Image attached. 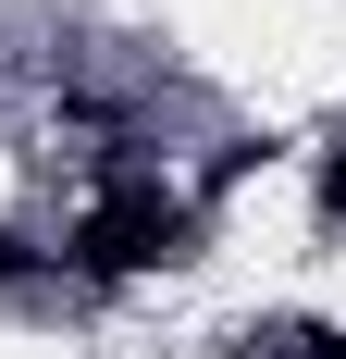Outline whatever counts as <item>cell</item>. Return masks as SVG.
I'll list each match as a JSON object with an SVG mask.
<instances>
[{"mask_svg": "<svg viewBox=\"0 0 346 359\" xmlns=\"http://www.w3.org/2000/svg\"><path fill=\"white\" fill-rule=\"evenodd\" d=\"M198 248V211L173 198V186H99V211L74 223V273H99V285H124V273H161V260Z\"/></svg>", "mask_w": 346, "mask_h": 359, "instance_id": "cell-1", "label": "cell"}, {"mask_svg": "<svg viewBox=\"0 0 346 359\" xmlns=\"http://www.w3.org/2000/svg\"><path fill=\"white\" fill-rule=\"evenodd\" d=\"M272 347H284V359H346V323H284Z\"/></svg>", "mask_w": 346, "mask_h": 359, "instance_id": "cell-2", "label": "cell"}, {"mask_svg": "<svg viewBox=\"0 0 346 359\" xmlns=\"http://www.w3.org/2000/svg\"><path fill=\"white\" fill-rule=\"evenodd\" d=\"M321 223H346V137H334V161H321Z\"/></svg>", "mask_w": 346, "mask_h": 359, "instance_id": "cell-3", "label": "cell"}, {"mask_svg": "<svg viewBox=\"0 0 346 359\" xmlns=\"http://www.w3.org/2000/svg\"><path fill=\"white\" fill-rule=\"evenodd\" d=\"M25 273H37V248H25V236H0V285H25Z\"/></svg>", "mask_w": 346, "mask_h": 359, "instance_id": "cell-4", "label": "cell"}]
</instances>
